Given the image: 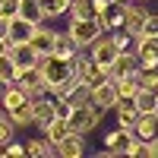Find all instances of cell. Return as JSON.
<instances>
[{
  "mask_svg": "<svg viewBox=\"0 0 158 158\" xmlns=\"http://www.w3.org/2000/svg\"><path fill=\"white\" fill-rule=\"evenodd\" d=\"M41 133H44V139L51 142V146L57 149V142H60L63 136L70 133V123H67V117H54V120H51V123H48V127L41 130Z\"/></svg>",
  "mask_w": 158,
  "mask_h": 158,
  "instance_id": "obj_18",
  "label": "cell"
},
{
  "mask_svg": "<svg viewBox=\"0 0 158 158\" xmlns=\"http://www.w3.org/2000/svg\"><path fill=\"white\" fill-rule=\"evenodd\" d=\"M139 114H155L158 111V89H139V95L133 98Z\"/></svg>",
  "mask_w": 158,
  "mask_h": 158,
  "instance_id": "obj_17",
  "label": "cell"
},
{
  "mask_svg": "<svg viewBox=\"0 0 158 158\" xmlns=\"http://www.w3.org/2000/svg\"><path fill=\"white\" fill-rule=\"evenodd\" d=\"M92 101L98 104L101 111H114V104L120 101V92H117V79H104V82L92 85Z\"/></svg>",
  "mask_w": 158,
  "mask_h": 158,
  "instance_id": "obj_6",
  "label": "cell"
},
{
  "mask_svg": "<svg viewBox=\"0 0 158 158\" xmlns=\"http://www.w3.org/2000/svg\"><path fill=\"white\" fill-rule=\"evenodd\" d=\"M6 48H10V41H6V35H3V22H0V54H6Z\"/></svg>",
  "mask_w": 158,
  "mask_h": 158,
  "instance_id": "obj_35",
  "label": "cell"
},
{
  "mask_svg": "<svg viewBox=\"0 0 158 158\" xmlns=\"http://www.w3.org/2000/svg\"><path fill=\"white\" fill-rule=\"evenodd\" d=\"M29 44L35 48V54H38V57H48V54H54L57 32H54V29H48V25H35V35L29 38Z\"/></svg>",
  "mask_w": 158,
  "mask_h": 158,
  "instance_id": "obj_7",
  "label": "cell"
},
{
  "mask_svg": "<svg viewBox=\"0 0 158 158\" xmlns=\"http://www.w3.org/2000/svg\"><path fill=\"white\" fill-rule=\"evenodd\" d=\"M139 38H158V13H149L139 29Z\"/></svg>",
  "mask_w": 158,
  "mask_h": 158,
  "instance_id": "obj_29",
  "label": "cell"
},
{
  "mask_svg": "<svg viewBox=\"0 0 158 158\" xmlns=\"http://www.w3.org/2000/svg\"><path fill=\"white\" fill-rule=\"evenodd\" d=\"M6 114H10V120L16 123V127H32V123H35L32 101H25V104H19V108H13V111H6Z\"/></svg>",
  "mask_w": 158,
  "mask_h": 158,
  "instance_id": "obj_23",
  "label": "cell"
},
{
  "mask_svg": "<svg viewBox=\"0 0 158 158\" xmlns=\"http://www.w3.org/2000/svg\"><path fill=\"white\" fill-rule=\"evenodd\" d=\"M139 3H146V0H139Z\"/></svg>",
  "mask_w": 158,
  "mask_h": 158,
  "instance_id": "obj_39",
  "label": "cell"
},
{
  "mask_svg": "<svg viewBox=\"0 0 158 158\" xmlns=\"http://www.w3.org/2000/svg\"><path fill=\"white\" fill-rule=\"evenodd\" d=\"M133 136L146 139V142H152V139L158 136V111H155V114H139V120H136V127H133Z\"/></svg>",
  "mask_w": 158,
  "mask_h": 158,
  "instance_id": "obj_15",
  "label": "cell"
},
{
  "mask_svg": "<svg viewBox=\"0 0 158 158\" xmlns=\"http://www.w3.org/2000/svg\"><path fill=\"white\" fill-rule=\"evenodd\" d=\"M136 73H139L136 51H120L117 60L111 63V79H123V76H136Z\"/></svg>",
  "mask_w": 158,
  "mask_h": 158,
  "instance_id": "obj_12",
  "label": "cell"
},
{
  "mask_svg": "<svg viewBox=\"0 0 158 158\" xmlns=\"http://www.w3.org/2000/svg\"><path fill=\"white\" fill-rule=\"evenodd\" d=\"M73 73L82 79L85 85H98V82H104V79L111 76V73H108V67H101V63H95L92 57H82V54L73 60Z\"/></svg>",
  "mask_w": 158,
  "mask_h": 158,
  "instance_id": "obj_4",
  "label": "cell"
},
{
  "mask_svg": "<svg viewBox=\"0 0 158 158\" xmlns=\"http://www.w3.org/2000/svg\"><path fill=\"white\" fill-rule=\"evenodd\" d=\"M130 139H133V130H123V127L104 133V152H101V155H127Z\"/></svg>",
  "mask_w": 158,
  "mask_h": 158,
  "instance_id": "obj_8",
  "label": "cell"
},
{
  "mask_svg": "<svg viewBox=\"0 0 158 158\" xmlns=\"http://www.w3.org/2000/svg\"><path fill=\"white\" fill-rule=\"evenodd\" d=\"M127 155H130V158H152V149H149L146 139L133 136V139H130V146H127Z\"/></svg>",
  "mask_w": 158,
  "mask_h": 158,
  "instance_id": "obj_27",
  "label": "cell"
},
{
  "mask_svg": "<svg viewBox=\"0 0 158 158\" xmlns=\"http://www.w3.org/2000/svg\"><path fill=\"white\" fill-rule=\"evenodd\" d=\"M6 155H13V158H19V155H29V149H25L22 142H16V139H13V142H6Z\"/></svg>",
  "mask_w": 158,
  "mask_h": 158,
  "instance_id": "obj_33",
  "label": "cell"
},
{
  "mask_svg": "<svg viewBox=\"0 0 158 158\" xmlns=\"http://www.w3.org/2000/svg\"><path fill=\"white\" fill-rule=\"evenodd\" d=\"M67 16L70 19H95V6H92V0H73Z\"/></svg>",
  "mask_w": 158,
  "mask_h": 158,
  "instance_id": "obj_25",
  "label": "cell"
},
{
  "mask_svg": "<svg viewBox=\"0 0 158 158\" xmlns=\"http://www.w3.org/2000/svg\"><path fill=\"white\" fill-rule=\"evenodd\" d=\"M136 79H139L142 89H158V70H139Z\"/></svg>",
  "mask_w": 158,
  "mask_h": 158,
  "instance_id": "obj_32",
  "label": "cell"
},
{
  "mask_svg": "<svg viewBox=\"0 0 158 158\" xmlns=\"http://www.w3.org/2000/svg\"><path fill=\"white\" fill-rule=\"evenodd\" d=\"M16 16L29 19V22H35V25L44 22V13H41V3H38V0H19V13H16Z\"/></svg>",
  "mask_w": 158,
  "mask_h": 158,
  "instance_id": "obj_20",
  "label": "cell"
},
{
  "mask_svg": "<svg viewBox=\"0 0 158 158\" xmlns=\"http://www.w3.org/2000/svg\"><path fill=\"white\" fill-rule=\"evenodd\" d=\"M3 89H6V82H3V79H0V95H3Z\"/></svg>",
  "mask_w": 158,
  "mask_h": 158,
  "instance_id": "obj_38",
  "label": "cell"
},
{
  "mask_svg": "<svg viewBox=\"0 0 158 158\" xmlns=\"http://www.w3.org/2000/svg\"><path fill=\"white\" fill-rule=\"evenodd\" d=\"M57 155H60V158H82V155H85V136L70 130V133L57 142Z\"/></svg>",
  "mask_w": 158,
  "mask_h": 158,
  "instance_id": "obj_13",
  "label": "cell"
},
{
  "mask_svg": "<svg viewBox=\"0 0 158 158\" xmlns=\"http://www.w3.org/2000/svg\"><path fill=\"white\" fill-rule=\"evenodd\" d=\"M149 149H152V158H158V136H155V139L149 142Z\"/></svg>",
  "mask_w": 158,
  "mask_h": 158,
  "instance_id": "obj_36",
  "label": "cell"
},
{
  "mask_svg": "<svg viewBox=\"0 0 158 158\" xmlns=\"http://www.w3.org/2000/svg\"><path fill=\"white\" fill-rule=\"evenodd\" d=\"M41 3V13H44V19H57V16H67V10L73 0H38Z\"/></svg>",
  "mask_w": 158,
  "mask_h": 158,
  "instance_id": "obj_22",
  "label": "cell"
},
{
  "mask_svg": "<svg viewBox=\"0 0 158 158\" xmlns=\"http://www.w3.org/2000/svg\"><path fill=\"white\" fill-rule=\"evenodd\" d=\"M25 101H32V98H29V92H25L22 85H16V82H10V85L3 89V95H0V104H3L6 111L19 108V104H25Z\"/></svg>",
  "mask_w": 158,
  "mask_h": 158,
  "instance_id": "obj_16",
  "label": "cell"
},
{
  "mask_svg": "<svg viewBox=\"0 0 158 158\" xmlns=\"http://www.w3.org/2000/svg\"><path fill=\"white\" fill-rule=\"evenodd\" d=\"M79 51H82V48H79L67 32H57V44H54V54H57V57L73 60V57H79Z\"/></svg>",
  "mask_w": 158,
  "mask_h": 158,
  "instance_id": "obj_19",
  "label": "cell"
},
{
  "mask_svg": "<svg viewBox=\"0 0 158 158\" xmlns=\"http://www.w3.org/2000/svg\"><path fill=\"white\" fill-rule=\"evenodd\" d=\"M139 79L136 76H123V79H117V92H120V98H136L139 95Z\"/></svg>",
  "mask_w": 158,
  "mask_h": 158,
  "instance_id": "obj_26",
  "label": "cell"
},
{
  "mask_svg": "<svg viewBox=\"0 0 158 158\" xmlns=\"http://www.w3.org/2000/svg\"><path fill=\"white\" fill-rule=\"evenodd\" d=\"M67 101H70V108H82V104H89L92 101V85H85L82 79L73 85V92L67 95Z\"/></svg>",
  "mask_w": 158,
  "mask_h": 158,
  "instance_id": "obj_21",
  "label": "cell"
},
{
  "mask_svg": "<svg viewBox=\"0 0 158 158\" xmlns=\"http://www.w3.org/2000/svg\"><path fill=\"white\" fill-rule=\"evenodd\" d=\"M3 117H6V108H3V104H0V120H3Z\"/></svg>",
  "mask_w": 158,
  "mask_h": 158,
  "instance_id": "obj_37",
  "label": "cell"
},
{
  "mask_svg": "<svg viewBox=\"0 0 158 158\" xmlns=\"http://www.w3.org/2000/svg\"><path fill=\"white\" fill-rule=\"evenodd\" d=\"M32 114H35V127L44 130L51 120L57 117V98H32Z\"/></svg>",
  "mask_w": 158,
  "mask_h": 158,
  "instance_id": "obj_9",
  "label": "cell"
},
{
  "mask_svg": "<svg viewBox=\"0 0 158 158\" xmlns=\"http://www.w3.org/2000/svg\"><path fill=\"white\" fill-rule=\"evenodd\" d=\"M67 123H70V130L73 133H92L98 123H101V108L95 101H89V104H82V108H73L70 114H67Z\"/></svg>",
  "mask_w": 158,
  "mask_h": 158,
  "instance_id": "obj_2",
  "label": "cell"
},
{
  "mask_svg": "<svg viewBox=\"0 0 158 158\" xmlns=\"http://www.w3.org/2000/svg\"><path fill=\"white\" fill-rule=\"evenodd\" d=\"M89 51H92L89 57L95 60V63H101V67H108V73H111V63L117 60V54H120V48L114 44V38H111L108 32H104V35H98V38H95V44H92Z\"/></svg>",
  "mask_w": 158,
  "mask_h": 158,
  "instance_id": "obj_5",
  "label": "cell"
},
{
  "mask_svg": "<svg viewBox=\"0 0 158 158\" xmlns=\"http://www.w3.org/2000/svg\"><path fill=\"white\" fill-rule=\"evenodd\" d=\"M114 3H117V0H92V6H95V16H98V13H104L108 6H114Z\"/></svg>",
  "mask_w": 158,
  "mask_h": 158,
  "instance_id": "obj_34",
  "label": "cell"
},
{
  "mask_svg": "<svg viewBox=\"0 0 158 158\" xmlns=\"http://www.w3.org/2000/svg\"><path fill=\"white\" fill-rule=\"evenodd\" d=\"M136 60H139V70H158V38H139Z\"/></svg>",
  "mask_w": 158,
  "mask_h": 158,
  "instance_id": "obj_10",
  "label": "cell"
},
{
  "mask_svg": "<svg viewBox=\"0 0 158 158\" xmlns=\"http://www.w3.org/2000/svg\"><path fill=\"white\" fill-rule=\"evenodd\" d=\"M16 139V123L10 120V114L0 120V146H6V142H13Z\"/></svg>",
  "mask_w": 158,
  "mask_h": 158,
  "instance_id": "obj_30",
  "label": "cell"
},
{
  "mask_svg": "<svg viewBox=\"0 0 158 158\" xmlns=\"http://www.w3.org/2000/svg\"><path fill=\"white\" fill-rule=\"evenodd\" d=\"M3 35H6V41H29L35 35V22L22 19V16H13L10 22H3Z\"/></svg>",
  "mask_w": 158,
  "mask_h": 158,
  "instance_id": "obj_11",
  "label": "cell"
},
{
  "mask_svg": "<svg viewBox=\"0 0 158 158\" xmlns=\"http://www.w3.org/2000/svg\"><path fill=\"white\" fill-rule=\"evenodd\" d=\"M19 13V0H0V22H10Z\"/></svg>",
  "mask_w": 158,
  "mask_h": 158,
  "instance_id": "obj_31",
  "label": "cell"
},
{
  "mask_svg": "<svg viewBox=\"0 0 158 158\" xmlns=\"http://www.w3.org/2000/svg\"><path fill=\"white\" fill-rule=\"evenodd\" d=\"M25 149H29V155H35V158H54V155H57V149L51 146L44 136H41V139H29V142H25Z\"/></svg>",
  "mask_w": 158,
  "mask_h": 158,
  "instance_id": "obj_24",
  "label": "cell"
},
{
  "mask_svg": "<svg viewBox=\"0 0 158 158\" xmlns=\"http://www.w3.org/2000/svg\"><path fill=\"white\" fill-rule=\"evenodd\" d=\"M73 60H76V57H73ZM73 60H63V57H57V54H48V57H38V60H35V67L41 70V79H44L48 92L57 89L60 82H67V79L73 76Z\"/></svg>",
  "mask_w": 158,
  "mask_h": 158,
  "instance_id": "obj_1",
  "label": "cell"
},
{
  "mask_svg": "<svg viewBox=\"0 0 158 158\" xmlns=\"http://www.w3.org/2000/svg\"><path fill=\"white\" fill-rule=\"evenodd\" d=\"M67 35L73 38L79 48H92V44H95V38L104 35V29L98 25V19H70Z\"/></svg>",
  "mask_w": 158,
  "mask_h": 158,
  "instance_id": "obj_3",
  "label": "cell"
},
{
  "mask_svg": "<svg viewBox=\"0 0 158 158\" xmlns=\"http://www.w3.org/2000/svg\"><path fill=\"white\" fill-rule=\"evenodd\" d=\"M16 70H19V67L10 60V54H0V79H3L6 85L13 82V79H16Z\"/></svg>",
  "mask_w": 158,
  "mask_h": 158,
  "instance_id": "obj_28",
  "label": "cell"
},
{
  "mask_svg": "<svg viewBox=\"0 0 158 158\" xmlns=\"http://www.w3.org/2000/svg\"><path fill=\"white\" fill-rule=\"evenodd\" d=\"M6 54H10V60L16 63V67H32V63L38 60V54H35V48H32L29 41H10V48H6Z\"/></svg>",
  "mask_w": 158,
  "mask_h": 158,
  "instance_id": "obj_14",
  "label": "cell"
}]
</instances>
